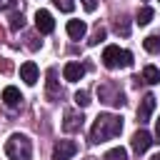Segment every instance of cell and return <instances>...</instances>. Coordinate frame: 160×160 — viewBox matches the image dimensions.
<instances>
[{"label": "cell", "mask_w": 160, "mask_h": 160, "mask_svg": "<svg viewBox=\"0 0 160 160\" xmlns=\"http://www.w3.org/2000/svg\"><path fill=\"white\" fill-rule=\"evenodd\" d=\"M122 132V118L120 115H112V112H100L90 128V142L92 145H100L105 140H112Z\"/></svg>", "instance_id": "1"}, {"label": "cell", "mask_w": 160, "mask_h": 160, "mask_svg": "<svg viewBox=\"0 0 160 160\" xmlns=\"http://www.w3.org/2000/svg\"><path fill=\"white\" fill-rule=\"evenodd\" d=\"M5 155L10 160H30L32 158V142L22 132H12L5 140Z\"/></svg>", "instance_id": "2"}, {"label": "cell", "mask_w": 160, "mask_h": 160, "mask_svg": "<svg viewBox=\"0 0 160 160\" xmlns=\"http://www.w3.org/2000/svg\"><path fill=\"white\" fill-rule=\"evenodd\" d=\"M102 65L115 70V68H130L132 65V52L130 50H120L118 45H108L102 50Z\"/></svg>", "instance_id": "3"}, {"label": "cell", "mask_w": 160, "mask_h": 160, "mask_svg": "<svg viewBox=\"0 0 160 160\" xmlns=\"http://www.w3.org/2000/svg\"><path fill=\"white\" fill-rule=\"evenodd\" d=\"M98 98H100V102H108L112 108L125 105V95H122L120 85H115V82H100L98 85Z\"/></svg>", "instance_id": "4"}, {"label": "cell", "mask_w": 160, "mask_h": 160, "mask_svg": "<svg viewBox=\"0 0 160 160\" xmlns=\"http://www.w3.org/2000/svg\"><path fill=\"white\" fill-rule=\"evenodd\" d=\"M78 152V142L72 140H58L52 148V160H70Z\"/></svg>", "instance_id": "5"}, {"label": "cell", "mask_w": 160, "mask_h": 160, "mask_svg": "<svg viewBox=\"0 0 160 160\" xmlns=\"http://www.w3.org/2000/svg\"><path fill=\"white\" fill-rule=\"evenodd\" d=\"M152 110H155V95H152V92H148V95L140 100V105H138V122H140V125H145V122L150 120Z\"/></svg>", "instance_id": "6"}, {"label": "cell", "mask_w": 160, "mask_h": 160, "mask_svg": "<svg viewBox=\"0 0 160 160\" xmlns=\"http://www.w3.org/2000/svg\"><path fill=\"white\" fill-rule=\"evenodd\" d=\"M35 28H38V32H42V35H50V32L55 30L52 15H50L48 10H38V12H35Z\"/></svg>", "instance_id": "7"}, {"label": "cell", "mask_w": 160, "mask_h": 160, "mask_svg": "<svg viewBox=\"0 0 160 160\" xmlns=\"http://www.w3.org/2000/svg\"><path fill=\"white\" fill-rule=\"evenodd\" d=\"M152 142H155V140H152V135H150L148 130H138V132L132 135V140H130V145H132V150H135L138 155H142Z\"/></svg>", "instance_id": "8"}, {"label": "cell", "mask_w": 160, "mask_h": 160, "mask_svg": "<svg viewBox=\"0 0 160 160\" xmlns=\"http://www.w3.org/2000/svg\"><path fill=\"white\" fill-rule=\"evenodd\" d=\"M82 112H75V110H65V120H62V130L65 132H78L82 128Z\"/></svg>", "instance_id": "9"}, {"label": "cell", "mask_w": 160, "mask_h": 160, "mask_svg": "<svg viewBox=\"0 0 160 160\" xmlns=\"http://www.w3.org/2000/svg\"><path fill=\"white\" fill-rule=\"evenodd\" d=\"M82 75H85V65H80V62H75V60L65 62V68H62V78H65L68 82H78Z\"/></svg>", "instance_id": "10"}, {"label": "cell", "mask_w": 160, "mask_h": 160, "mask_svg": "<svg viewBox=\"0 0 160 160\" xmlns=\"http://www.w3.org/2000/svg\"><path fill=\"white\" fill-rule=\"evenodd\" d=\"M20 78H22L28 85H35V82H38V65L30 62V60L22 62V65H20Z\"/></svg>", "instance_id": "11"}, {"label": "cell", "mask_w": 160, "mask_h": 160, "mask_svg": "<svg viewBox=\"0 0 160 160\" xmlns=\"http://www.w3.org/2000/svg\"><path fill=\"white\" fill-rule=\"evenodd\" d=\"M2 102H5L8 108H18V105L22 102V95H20V90H18V88H12V85H8V88L2 90Z\"/></svg>", "instance_id": "12"}, {"label": "cell", "mask_w": 160, "mask_h": 160, "mask_svg": "<svg viewBox=\"0 0 160 160\" xmlns=\"http://www.w3.org/2000/svg\"><path fill=\"white\" fill-rule=\"evenodd\" d=\"M85 30H88V25H85L82 20H70V22H68V35H70L72 40H80V38L85 35Z\"/></svg>", "instance_id": "13"}, {"label": "cell", "mask_w": 160, "mask_h": 160, "mask_svg": "<svg viewBox=\"0 0 160 160\" xmlns=\"http://www.w3.org/2000/svg\"><path fill=\"white\" fill-rule=\"evenodd\" d=\"M140 80H145L148 85H158L160 82V70L155 68V65H145L142 68V78Z\"/></svg>", "instance_id": "14"}, {"label": "cell", "mask_w": 160, "mask_h": 160, "mask_svg": "<svg viewBox=\"0 0 160 160\" xmlns=\"http://www.w3.org/2000/svg\"><path fill=\"white\" fill-rule=\"evenodd\" d=\"M48 98H50V100H58V98H60V88H58V75H55V70H48Z\"/></svg>", "instance_id": "15"}, {"label": "cell", "mask_w": 160, "mask_h": 160, "mask_svg": "<svg viewBox=\"0 0 160 160\" xmlns=\"http://www.w3.org/2000/svg\"><path fill=\"white\" fill-rule=\"evenodd\" d=\"M142 48H145L148 52H160V32L148 35V38L142 40Z\"/></svg>", "instance_id": "16"}, {"label": "cell", "mask_w": 160, "mask_h": 160, "mask_svg": "<svg viewBox=\"0 0 160 160\" xmlns=\"http://www.w3.org/2000/svg\"><path fill=\"white\" fill-rule=\"evenodd\" d=\"M152 15H155V12H152V8H150V5H142V8L138 10V18H135V22H138V25H148V22L152 20Z\"/></svg>", "instance_id": "17"}, {"label": "cell", "mask_w": 160, "mask_h": 160, "mask_svg": "<svg viewBox=\"0 0 160 160\" xmlns=\"http://www.w3.org/2000/svg\"><path fill=\"white\" fill-rule=\"evenodd\" d=\"M102 160H128V150L125 148H112V150L105 152Z\"/></svg>", "instance_id": "18"}, {"label": "cell", "mask_w": 160, "mask_h": 160, "mask_svg": "<svg viewBox=\"0 0 160 160\" xmlns=\"http://www.w3.org/2000/svg\"><path fill=\"white\" fill-rule=\"evenodd\" d=\"M105 35H108V30L98 25V28H95V32L90 35V40H88V45H100V42L105 40Z\"/></svg>", "instance_id": "19"}, {"label": "cell", "mask_w": 160, "mask_h": 160, "mask_svg": "<svg viewBox=\"0 0 160 160\" xmlns=\"http://www.w3.org/2000/svg\"><path fill=\"white\" fill-rule=\"evenodd\" d=\"M115 32H118V35H122V38H128V35H130V22H128V18H120V20L115 22Z\"/></svg>", "instance_id": "20"}, {"label": "cell", "mask_w": 160, "mask_h": 160, "mask_svg": "<svg viewBox=\"0 0 160 160\" xmlns=\"http://www.w3.org/2000/svg\"><path fill=\"white\" fill-rule=\"evenodd\" d=\"M22 28H25V18H22V12H15L10 18V30H22Z\"/></svg>", "instance_id": "21"}, {"label": "cell", "mask_w": 160, "mask_h": 160, "mask_svg": "<svg viewBox=\"0 0 160 160\" xmlns=\"http://www.w3.org/2000/svg\"><path fill=\"white\" fill-rule=\"evenodd\" d=\"M72 100H75V105H80V108H88V105H90V95H88L85 90H78Z\"/></svg>", "instance_id": "22"}, {"label": "cell", "mask_w": 160, "mask_h": 160, "mask_svg": "<svg viewBox=\"0 0 160 160\" xmlns=\"http://www.w3.org/2000/svg\"><path fill=\"white\" fill-rule=\"evenodd\" d=\"M52 2H55V8L62 10V12H72V10H75V0H52Z\"/></svg>", "instance_id": "23"}, {"label": "cell", "mask_w": 160, "mask_h": 160, "mask_svg": "<svg viewBox=\"0 0 160 160\" xmlns=\"http://www.w3.org/2000/svg\"><path fill=\"white\" fill-rule=\"evenodd\" d=\"M82 8H85L88 12H92V10L98 8V0H82Z\"/></svg>", "instance_id": "24"}, {"label": "cell", "mask_w": 160, "mask_h": 160, "mask_svg": "<svg viewBox=\"0 0 160 160\" xmlns=\"http://www.w3.org/2000/svg\"><path fill=\"white\" fill-rule=\"evenodd\" d=\"M15 8V0H0V10H10Z\"/></svg>", "instance_id": "25"}, {"label": "cell", "mask_w": 160, "mask_h": 160, "mask_svg": "<svg viewBox=\"0 0 160 160\" xmlns=\"http://www.w3.org/2000/svg\"><path fill=\"white\" fill-rule=\"evenodd\" d=\"M155 135L160 138V118H158V122H155Z\"/></svg>", "instance_id": "26"}, {"label": "cell", "mask_w": 160, "mask_h": 160, "mask_svg": "<svg viewBox=\"0 0 160 160\" xmlns=\"http://www.w3.org/2000/svg\"><path fill=\"white\" fill-rule=\"evenodd\" d=\"M150 160H160V152H158V155H152V158H150Z\"/></svg>", "instance_id": "27"}]
</instances>
